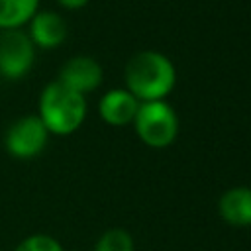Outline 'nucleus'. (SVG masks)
I'll use <instances>...</instances> for the list:
<instances>
[{
	"label": "nucleus",
	"mask_w": 251,
	"mask_h": 251,
	"mask_svg": "<svg viewBox=\"0 0 251 251\" xmlns=\"http://www.w3.org/2000/svg\"><path fill=\"white\" fill-rule=\"evenodd\" d=\"M47 139H49V131L39 120V116L29 114L10 124L4 135V145L12 157L27 161L37 157L45 149Z\"/></svg>",
	"instance_id": "obj_4"
},
{
	"label": "nucleus",
	"mask_w": 251,
	"mask_h": 251,
	"mask_svg": "<svg viewBox=\"0 0 251 251\" xmlns=\"http://www.w3.org/2000/svg\"><path fill=\"white\" fill-rule=\"evenodd\" d=\"M126 88L139 100H165L176 82V69L173 61L153 49L135 53L124 71Z\"/></svg>",
	"instance_id": "obj_1"
},
{
	"label": "nucleus",
	"mask_w": 251,
	"mask_h": 251,
	"mask_svg": "<svg viewBox=\"0 0 251 251\" xmlns=\"http://www.w3.org/2000/svg\"><path fill=\"white\" fill-rule=\"evenodd\" d=\"M39 0H0V29H18L37 12Z\"/></svg>",
	"instance_id": "obj_10"
},
{
	"label": "nucleus",
	"mask_w": 251,
	"mask_h": 251,
	"mask_svg": "<svg viewBox=\"0 0 251 251\" xmlns=\"http://www.w3.org/2000/svg\"><path fill=\"white\" fill-rule=\"evenodd\" d=\"M35 61V45L25 31L2 29L0 33V76L18 80L25 76Z\"/></svg>",
	"instance_id": "obj_5"
},
{
	"label": "nucleus",
	"mask_w": 251,
	"mask_h": 251,
	"mask_svg": "<svg viewBox=\"0 0 251 251\" xmlns=\"http://www.w3.org/2000/svg\"><path fill=\"white\" fill-rule=\"evenodd\" d=\"M102 76L104 73L96 59L88 55H76L61 67L57 80L73 88L78 94H86V92L96 90L102 84Z\"/></svg>",
	"instance_id": "obj_6"
},
{
	"label": "nucleus",
	"mask_w": 251,
	"mask_h": 251,
	"mask_svg": "<svg viewBox=\"0 0 251 251\" xmlns=\"http://www.w3.org/2000/svg\"><path fill=\"white\" fill-rule=\"evenodd\" d=\"M63 8H69V10H78L82 6H86L90 0H57Z\"/></svg>",
	"instance_id": "obj_13"
},
{
	"label": "nucleus",
	"mask_w": 251,
	"mask_h": 251,
	"mask_svg": "<svg viewBox=\"0 0 251 251\" xmlns=\"http://www.w3.org/2000/svg\"><path fill=\"white\" fill-rule=\"evenodd\" d=\"M137 108H139V100L127 88H112L98 102L100 118L108 126H116V127L131 124Z\"/></svg>",
	"instance_id": "obj_7"
},
{
	"label": "nucleus",
	"mask_w": 251,
	"mask_h": 251,
	"mask_svg": "<svg viewBox=\"0 0 251 251\" xmlns=\"http://www.w3.org/2000/svg\"><path fill=\"white\" fill-rule=\"evenodd\" d=\"M27 24H29L27 35L35 47L55 49L67 39V24L63 16H59L57 12H49V10L35 12Z\"/></svg>",
	"instance_id": "obj_8"
},
{
	"label": "nucleus",
	"mask_w": 251,
	"mask_h": 251,
	"mask_svg": "<svg viewBox=\"0 0 251 251\" xmlns=\"http://www.w3.org/2000/svg\"><path fill=\"white\" fill-rule=\"evenodd\" d=\"M133 129L137 137L155 149L169 147L178 133V118L171 104L165 100L139 102L133 118Z\"/></svg>",
	"instance_id": "obj_3"
},
{
	"label": "nucleus",
	"mask_w": 251,
	"mask_h": 251,
	"mask_svg": "<svg viewBox=\"0 0 251 251\" xmlns=\"http://www.w3.org/2000/svg\"><path fill=\"white\" fill-rule=\"evenodd\" d=\"M94 251H135V247L129 231L122 227H112L98 237Z\"/></svg>",
	"instance_id": "obj_11"
},
{
	"label": "nucleus",
	"mask_w": 251,
	"mask_h": 251,
	"mask_svg": "<svg viewBox=\"0 0 251 251\" xmlns=\"http://www.w3.org/2000/svg\"><path fill=\"white\" fill-rule=\"evenodd\" d=\"M39 120L49 133L69 135L86 118V98L59 80L49 82L39 94Z\"/></svg>",
	"instance_id": "obj_2"
},
{
	"label": "nucleus",
	"mask_w": 251,
	"mask_h": 251,
	"mask_svg": "<svg viewBox=\"0 0 251 251\" xmlns=\"http://www.w3.org/2000/svg\"><path fill=\"white\" fill-rule=\"evenodd\" d=\"M14 251H65V249L53 235L33 233V235H27L25 239H22Z\"/></svg>",
	"instance_id": "obj_12"
},
{
	"label": "nucleus",
	"mask_w": 251,
	"mask_h": 251,
	"mask_svg": "<svg viewBox=\"0 0 251 251\" xmlns=\"http://www.w3.org/2000/svg\"><path fill=\"white\" fill-rule=\"evenodd\" d=\"M218 212L226 224L235 227L251 226V188L233 186L227 188L218 200Z\"/></svg>",
	"instance_id": "obj_9"
}]
</instances>
